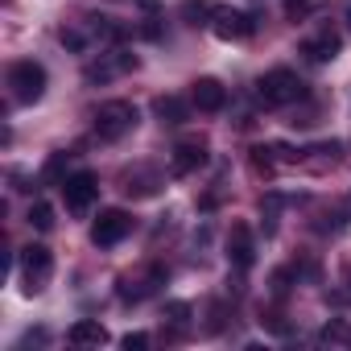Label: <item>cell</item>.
<instances>
[{
    "mask_svg": "<svg viewBox=\"0 0 351 351\" xmlns=\"http://www.w3.org/2000/svg\"><path fill=\"white\" fill-rule=\"evenodd\" d=\"M322 339H326V343H347V347H351V326H347V322H330V326H322Z\"/></svg>",
    "mask_w": 351,
    "mask_h": 351,
    "instance_id": "ac0fdd59",
    "label": "cell"
},
{
    "mask_svg": "<svg viewBox=\"0 0 351 351\" xmlns=\"http://www.w3.org/2000/svg\"><path fill=\"white\" fill-rule=\"evenodd\" d=\"M128 232H132V219L120 207H112V211H99V219L91 223V244L95 248H116Z\"/></svg>",
    "mask_w": 351,
    "mask_h": 351,
    "instance_id": "8992f818",
    "label": "cell"
},
{
    "mask_svg": "<svg viewBox=\"0 0 351 351\" xmlns=\"http://www.w3.org/2000/svg\"><path fill=\"white\" fill-rule=\"evenodd\" d=\"M211 29H215V38H223V42H240V38H252V29H256V21L248 17V13H240V9H215V17H211Z\"/></svg>",
    "mask_w": 351,
    "mask_h": 351,
    "instance_id": "52a82bcc",
    "label": "cell"
},
{
    "mask_svg": "<svg viewBox=\"0 0 351 351\" xmlns=\"http://www.w3.org/2000/svg\"><path fill=\"white\" fill-rule=\"evenodd\" d=\"M75 347H99V343H108V330L95 322V318H79L75 326H71V335H66Z\"/></svg>",
    "mask_w": 351,
    "mask_h": 351,
    "instance_id": "7c38bea8",
    "label": "cell"
},
{
    "mask_svg": "<svg viewBox=\"0 0 351 351\" xmlns=\"http://www.w3.org/2000/svg\"><path fill=\"white\" fill-rule=\"evenodd\" d=\"M50 273H54V256H50V248H46V244H29V248H21V277H25V293H42V289H46V281H50Z\"/></svg>",
    "mask_w": 351,
    "mask_h": 351,
    "instance_id": "5b68a950",
    "label": "cell"
},
{
    "mask_svg": "<svg viewBox=\"0 0 351 351\" xmlns=\"http://www.w3.org/2000/svg\"><path fill=\"white\" fill-rule=\"evenodd\" d=\"M58 38H62V46H71V50H83V34H75V29H62Z\"/></svg>",
    "mask_w": 351,
    "mask_h": 351,
    "instance_id": "ffe728a7",
    "label": "cell"
},
{
    "mask_svg": "<svg viewBox=\"0 0 351 351\" xmlns=\"http://www.w3.org/2000/svg\"><path fill=\"white\" fill-rule=\"evenodd\" d=\"M9 87L17 104H38L46 91V66L42 62H13L9 71Z\"/></svg>",
    "mask_w": 351,
    "mask_h": 351,
    "instance_id": "3957f363",
    "label": "cell"
},
{
    "mask_svg": "<svg viewBox=\"0 0 351 351\" xmlns=\"http://www.w3.org/2000/svg\"><path fill=\"white\" fill-rule=\"evenodd\" d=\"M215 9H219V5H211V0H186V5H182V17H186V25H211L207 17H215Z\"/></svg>",
    "mask_w": 351,
    "mask_h": 351,
    "instance_id": "5bb4252c",
    "label": "cell"
},
{
    "mask_svg": "<svg viewBox=\"0 0 351 351\" xmlns=\"http://www.w3.org/2000/svg\"><path fill=\"white\" fill-rule=\"evenodd\" d=\"M29 223H34L38 232H50V228H54V207H50V203H34V207H29Z\"/></svg>",
    "mask_w": 351,
    "mask_h": 351,
    "instance_id": "e0dca14e",
    "label": "cell"
},
{
    "mask_svg": "<svg viewBox=\"0 0 351 351\" xmlns=\"http://www.w3.org/2000/svg\"><path fill=\"white\" fill-rule=\"evenodd\" d=\"M91 29H95V38H108V42L124 38V25H116L112 17H91Z\"/></svg>",
    "mask_w": 351,
    "mask_h": 351,
    "instance_id": "2e32d148",
    "label": "cell"
},
{
    "mask_svg": "<svg viewBox=\"0 0 351 351\" xmlns=\"http://www.w3.org/2000/svg\"><path fill=\"white\" fill-rule=\"evenodd\" d=\"M322 5H326V0H285V17H289V21H306V17H314Z\"/></svg>",
    "mask_w": 351,
    "mask_h": 351,
    "instance_id": "9a60e30c",
    "label": "cell"
},
{
    "mask_svg": "<svg viewBox=\"0 0 351 351\" xmlns=\"http://www.w3.org/2000/svg\"><path fill=\"white\" fill-rule=\"evenodd\" d=\"M256 95H261V104H265V108H285V104H298V99L306 95V83H302L293 71L277 66V71L261 75V83H256Z\"/></svg>",
    "mask_w": 351,
    "mask_h": 351,
    "instance_id": "6da1fadb",
    "label": "cell"
},
{
    "mask_svg": "<svg viewBox=\"0 0 351 351\" xmlns=\"http://www.w3.org/2000/svg\"><path fill=\"white\" fill-rule=\"evenodd\" d=\"M191 99H195V108H199V112H223L228 91H223V83H219V79H195Z\"/></svg>",
    "mask_w": 351,
    "mask_h": 351,
    "instance_id": "30bf717a",
    "label": "cell"
},
{
    "mask_svg": "<svg viewBox=\"0 0 351 351\" xmlns=\"http://www.w3.org/2000/svg\"><path fill=\"white\" fill-rule=\"evenodd\" d=\"M302 54L310 58V62H330L335 54H339V34H318V38H310V42H302Z\"/></svg>",
    "mask_w": 351,
    "mask_h": 351,
    "instance_id": "8fae6325",
    "label": "cell"
},
{
    "mask_svg": "<svg viewBox=\"0 0 351 351\" xmlns=\"http://www.w3.org/2000/svg\"><path fill=\"white\" fill-rule=\"evenodd\" d=\"M5 5H9V0H5Z\"/></svg>",
    "mask_w": 351,
    "mask_h": 351,
    "instance_id": "603a6c76",
    "label": "cell"
},
{
    "mask_svg": "<svg viewBox=\"0 0 351 351\" xmlns=\"http://www.w3.org/2000/svg\"><path fill=\"white\" fill-rule=\"evenodd\" d=\"M153 112H157L161 124H186V120H191V108H186L178 95H161V99L153 104Z\"/></svg>",
    "mask_w": 351,
    "mask_h": 351,
    "instance_id": "4fadbf2b",
    "label": "cell"
},
{
    "mask_svg": "<svg viewBox=\"0 0 351 351\" xmlns=\"http://www.w3.org/2000/svg\"><path fill=\"white\" fill-rule=\"evenodd\" d=\"M347 25H351V13H347Z\"/></svg>",
    "mask_w": 351,
    "mask_h": 351,
    "instance_id": "7402d4cb",
    "label": "cell"
},
{
    "mask_svg": "<svg viewBox=\"0 0 351 351\" xmlns=\"http://www.w3.org/2000/svg\"><path fill=\"white\" fill-rule=\"evenodd\" d=\"M207 165V145L203 141H182V145H173V157H169V169L178 173V178H186V173L203 169Z\"/></svg>",
    "mask_w": 351,
    "mask_h": 351,
    "instance_id": "ba28073f",
    "label": "cell"
},
{
    "mask_svg": "<svg viewBox=\"0 0 351 351\" xmlns=\"http://www.w3.org/2000/svg\"><path fill=\"white\" fill-rule=\"evenodd\" d=\"M120 343H124V351H145V347H149V335H141V330H132V335H124Z\"/></svg>",
    "mask_w": 351,
    "mask_h": 351,
    "instance_id": "d6986e66",
    "label": "cell"
},
{
    "mask_svg": "<svg viewBox=\"0 0 351 351\" xmlns=\"http://www.w3.org/2000/svg\"><path fill=\"white\" fill-rule=\"evenodd\" d=\"M95 195H99V178L91 169H79V173H71V178H62V199H66L71 215H87Z\"/></svg>",
    "mask_w": 351,
    "mask_h": 351,
    "instance_id": "277c9868",
    "label": "cell"
},
{
    "mask_svg": "<svg viewBox=\"0 0 351 351\" xmlns=\"http://www.w3.org/2000/svg\"><path fill=\"white\" fill-rule=\"evenodd\" d=\"M58 173H62V153H54V157H50V165H46V178H50V182L58 178Z\"/></svg>",
    "mask_w": 351,
    "mask_h": 351,
    "instance_id": "44dd1931",
    "label": "cell"
},
{
    "mask_svg": "<svg viewBox=\"0 0 351 351\" xmlns=\"http://www.w3.org/2000/svg\"><path fill=\"white\" fill-rule=\"evenodd\" d=\"M136 128V108L128 104V99H108V104H99V112H95V136L99 141H120L124 132H132Z\"/></svg>",
    "mask_w": 351,
    "mask_h": 351,
    "instance_id": "7a4b0ae2",
    "label": "cell"
},
{
    "mask_svg": "<svg viewBox=\"0 0 351 351\" xmlns=\"http://www.w3.org/2000/svg\"><path fill=\"white\" fill-rule=\"evenodd\" d=\"M228 261L236 269H248L256 261V244H252V228L248 223H232V232H228Z\"/></svg>",
    "mask_w": 351,
    "mask_h": 351,
    "instance_id": "9c48e42d",
    "label": "cell"
}]
</instances>
